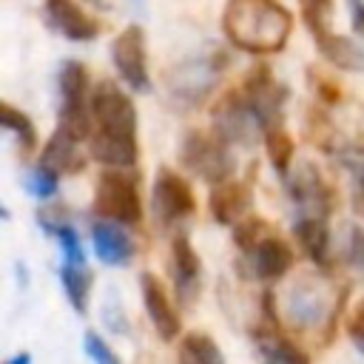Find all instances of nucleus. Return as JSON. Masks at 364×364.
I'll list each match as a JSON object with an SVG mask.
<instances>
[{"mask_svg": "<svg viewBox=\"0 0 364 364\" xmlns=\"http://www.w3.org/2000/svg\"><path fill=\"white\" fill-rule=\"evenodd\" d=\"M82 344H85V355H88L94 364H122L119 355L105 344V338H102L100 333L88 330L85 338H82Z\"/></svg>", "mask_w": 364, "mask_h": 364, "instance_id": "bb28decb", "label": "nucleus"}, {"mask_svg": "<svg viewBox=\"0 0 364 364\" xmlns=\"http://www.w3.org/2000/svg\"><path fill=\"white\" fill-rule=\"evenodd\" d=\"M91 156L105 168L131 171L136 165V108L114 82H100L91 94Z\"/></svg>", "mask_w": 364, "mask_h": 364, "instance_id": "f257e3e1", "label": "nucleus"}, {"mask_svg": "<svg viewBox=\"0 0 364 364\" xmlns=\"http://www.w3.org/2000/svg\"><path fill=\"white\" fill-rule=\"evenodd\" d=\"M6 364H31V355H28V353H17V355H11Z\"/></svg>", "mask_w": 364, "mask_h": 364, "instance_id": "473e14b6", "label": "nucleus"}, {"mask_svg": "<svg viewBox=\"0 0 364 364\" xmlns=\"http://www.w3.org/2000/svg\"><path fill=\"white\" fill-rule=\"evenodd\" d=\"M3 128L17 136V142H20L23 151L37 148V128H34L31 117L23 114V111H17L11 102H3Z\"/></svg>", "mask_w": 364, "mask_h": 364, "instance_id": "b1692460", "label": "nucleus"}, {"mask_svg": "<svg viewBox=\"0 0 364 364\" xmlns=\"http://www.w3.org/2000/svg\"><path fill=\"white\" fill-rule=\"evenodd\" d=\"M179 364H225V358L210 336L188 333L179 347Z\"/></svg>", "mask_w": 364, "mask_h": 364, "instance_id": "4be33fe9", "label": "nucleus"}, {"mask_svg": "<svg viewBox=\"0 0 364 364\" xmlns=\"http://www.w3.org/2000/svg\"><path fill=\"white\" fill-rule=\"evenodd\" d=\"M213 128L216 134L230 145H253L259 139H264L267 125L259 117V111L253 108V102L247 100V94L230 91L225 94L216 105H213Z\"/></svg>", "mask_w": 364, "mask_h": 364, "instance_id": "7ed1b4c3", "label": "nucleus"}, {"mask_svg": "<svg viewBox=\"0 0 364 364\" xmlns=\"http://www.w3.org/2000/svg\"><path fill=\"white\" fill-rule=\"evenodd\" d=\"M350 336L364 347V299L358 301V307L350 316Z\"/></svg>", "mask_w": 364, "mask_h": 364, "instance_id": "cd10ccee", "label": "nucleus"}, {"mask_svg": "<svg viewBox=\"0 0 364 364\" xmlns=\"http://www.w3.org/2000/svg\"><path fill=\"white\" fill-rule=\"evenodd\" d=\"M304 23L313 34V43L316 48L338 68L344 71H364V48L344 37V34H336L330 28V14H304Z\"/></svg>", "mask_w": 364, "mask_h": 364, "instance_id": "1a4fd4ad", "label": "nucleus"}, {"mask_svg": "<svg viewBox=\"0 0 364 364\" xmlns=\"http://www.w3.org/2000/svg\"><path fill=\"white\" fill-rule=\"evenodd\" d=\"M60 279H63V290H65L71 307H74L77 313H85V307H88V293H91V276H88L85 264L63 262Z\"/></svg>", "mask_w": 364, "mask_h": 364, "instance_id": "412c9836", "label": "nucleus"}, {"mask_svg": "<svg viewBox=\"0 0 364 364\" xmlns=\"http://www.w3.org/2000/svg\"><path fill=\"white\" fill-rule=\"evenodd\" d=\"M301 3V14H330L333 0H299Z\"/></svg>", "mask_w": 364, "mask_h": 364, "instance_id": "7c9ffc66", "label": "nucleus"}, {"mask_svg": "<svg viewBox=\"0 0 364 364\" xmlns=\"http://www.w3.org/2000/svg\"><path fill=\"white\" fill-rule=\"evenodd\" d=\"M338 304H341V296H330L327 287L310 276L299 279L287 290V318L290 324L304 330L321 327L327 318L333 321L338 313Z\"/></svg>", "mask_w": 364, "mask_h": 364, "instance_id": "423d86ee", "label": "nucleus"}, {"mask_svg": "<svg viewBox=\"0 0 364 364\" xmlns=\"http://www.w3.org/2000/svg\"><path fill=\"white\" fill-rule=\"evenodd\" d=\"M247 256H250V264H253L256 279H262V282H276V279H282L293 267V250L276 233H270L267 239H262Z\"/></svg>", "mask_w": 364, "mask_h": 364, "instance_id": "f3484780", "label": "nucleus"}, {"mask_svg": "<svg viewBox=\"0 0 364 364\" xmlns=\"http://www.w3.org/2000/svg\"><path fill=\"white\" fill-rule=\"evenodd\" d=\"M222 31L239 51L276 54L290 40L293 14L279 0H228Z\"/></svg>", "mask_w": 364, "mask_h": 364, "instance_id": "f03ea898", "label": "nucleus"}, {"mask_svg": "<svg viewBox=\"0 0 364 364\" xmlns=\"http://www.w3.org/2000/svg\"><path fill=\"white\" fill-rule=\"evenodd\" d=\"M347 165L353 168V176H355V188H358V196H364V154H358V159H347Z\"/></svg>", "mask_w": 364, "mask_h": 364, "instance_id": "2f4dec72", "label": "nucleus"}, {"mask_svg": "<svg viewBox=\"0 0 364 364\" xmlns=\"http://www.w3.org/2000/svg\"><path fill=\"white\" fill-rule=\"evenodd\" d=\"M350 9V26L355 34H364V0H347Z\"/></svg>", "mask_w": 364, "mask_h": 364, "instance_id": "c85d7f7f", "label": "nucleus"}, {"mask_svg": "<svg viewBox=\"0 0 364 364\" xmlns=\"http://www.w3.org/2000/svg\"><path fill=\"white\" fill-rule=\"evenodd\" d=\"M273 230H270V225L264 222V219H259V216H253V213H247L242 222H236L233 225V242H236V247H242L245 253H250L262 239H267Z\"/></svg>", "mask_w": 364, "mask_h": 364, "instance_id": "393cba45", "label": "nucleus"}, {"mask_svg": "<svg viewBox=\"0 0 364 364\" xmlns=\"http://www.w3.org/2000/svg\"><path fill=\"white\" fill-rule=\"evenodd\" d=\"M77 142L80 139H74L71 134H65V131L57 128L51 134V139L46 142L43 154H40V165L48 168V171H54L57 176L60 173H80L85 168V154L77 148Z\"/></svg>", "mask_w": 364, "mask_h": 364, "instance_id": "6ab92c4d", "label": "nucleus"}, {"mask_svg": "<svg viewBox=\"0 0 364 364\" xmlns=\"http://www.w3.org/2000/svg\"><path fill=\"white\" fill-rule=\"evenodd\" d=\"M287 188L293 202L301 208L304 216H327L330 210V188L321 182L318 171L310 162H301L296 168H290L287 173Z\"/></svg>", "mask_w": 364, "mask_h": 364, "instance_id": "f8f14e48", "label": "nucleus"}, {"mask_svg": "<svg viewBox=\"0 0 364 364\" xmlns=\"http://www.w3.org/2000/svg\"><path fill=\"white\" fill-rule=\"evenodd\" d=\"M91 245H94L97 259L105 262V264L125 267L134 259V242L119 228V222H108V219L94 222V228H91Z\"/></svg>", "mask_w": 364, "mask_h": 364, "instance_id": "dca6fc26", "label": "nucleus"}, {"mask_svg": "<svg viewBox=\"0 0 364 364\" xmlns=\"http://www.w3.org/2000/svg\"><path fill=\"white\" fill-rule=\"evenodd\" d=\"M256 350L262 364H310L307 353H301L287 336L279 333L276 316L270 310V293H264V321L256 327Z\"/></svg>", "mask_w": 364, "mask_h": 364, "instance_id": "9b49d317", "label": "nucleus"}, {"mask_svg": "<svg viewBox=\"0 0 364 364\" xmlns=\"http://www.w3.org/2000/svg\"><path fill=\"white\" fill-rule=\"evenodd\" d=\"M26 188H28L31 196H37V199H48V196L57 193V188H60V176H57L54 171L43 168V165H37V168L26 176Z\"/></svg>", "mask_w": 364, "mask_h": 364, "instance_id": "a878e982", "label": "nucleus"}, {"mask_svg": "<svg viewBox=\"0 0 364 364\" xmlns=\"http://www.w3.org/2000/svg\"><path fill=\"white\" fill-rule=\"evenodd\" d=\"M264 148H267V159H270V165H273L282 176H287V173H290L293 154H296V145H293L290 134H287L282 125L270 128V131L264 134Z\"/></svg>", "mask_w": 364, "mask_h": 364, "instance_id": "5701e85b", "label": "nucleus"}, {"mask_svg": "<svg viewBox=\"0 0 364 364\" xmlns=\"http://www.w3.org/2000/svg\"><path fill=\"white\" fill-rule=\"evenodd\" d=\"M111 60L119 71V77L139 94L151 91V74H148V57H145V34L139 26H128L117 34L111 46Z\"/></svg>", "mask_w": 364, "mask_h": 364, "instance_id": "0eeeda50", "label": "nucleus"}, {"mask_svg": "<svg viewBox=\"0 0 364 364\" xmlns=\"http://www.w3.org/2000/svg\"><path fill=\"white\" fill-rule=\"evenodd\" d=\"M225 60H193V63H185L176 68V74H171L168 80V88H171V97L173 100H182L185 105H199L208 91L216 85L219 80V71H222Z\"/></svg>", "mask_w": 364, "mask_h": 364, "instance_id": "9d476101", "label": "nucleus"}, {"mask_svg": "<svg viewBox=\"0 0 364 364\" xmlns=\"http://www.w3.org/2000/svg\"><path fill=\"white\" fill-rule=\"evenodd\" d=\"M293 236L299 239L301 250L316 262V264H327V253H330V233L324 225V216H299L293 225Z\"/></svg>", "mask_w": 364, "mask_h": 364, "instance_id": "aec40b11", "label": "nucleus"}, {"mask_svg": "<svg viewBox=\"0 0 364 364\" xmlns=\"http://www.w3.org/2000/svg\"><path fill=\"white\" fill-rule=\"evenodd\" d=\"M94 213L108 222L136 225L142 219V205L136 193V179L122 168H111L100 176L94 193Z\"/></svg>", "mask_w": 364, "mask_h": 364, "instance_id": "39448f33", "label": "nucleus"}, {"mask_svg": "<svg viewBox=\"0 0 364 364\" xmlns=\"http://www.w3.org/2000/svg\"><path fill=\"white\" fill-rule=\"evenodd\" d=\"M151 205H154V213L162 225H171V222H179L185 216L193 213L196 208V199H193V191L191 185L171 168H159L156 179H154V193H151Z\"/></svg>", "mask_w": 364, "mask_h": 364, "instance_id": "6e6552de", "label": "nucleus"}, {"mask_svg": "<svg viewBox=\"0 0 364 364\" xmlns=\"http://www.w3.org/2000/svg\"><path fill=\"white\" fill-rule=\"evenodd\" d=\"M250 202H253V191L245 182H233V179L213 185L210 199H208L210 213H213V219L219 225H236V222H242L247 216V210H250Z\"/></svg>", "mask_w": 364, "mask_h": 364, "instance_id": "2eb2a0df", "label": "nucleus"}, {"mask_svg": "<svg viewBox=\"0 0 364 364\" xmlns=\"http://www.w3.org/2000/svg\"><path fill=\"white\" fill-rule=\"evenodd\" d=\"M171 259H173V282L182 304H191L199 293V279H202V264L199 256L191 245L188 236H176L171 245Z\"/></svg>", "mask_w": 364, "mask_h": 364, "instance_id": "a211bd4d", "label": "nucleus"}, {"mask_svg": "<svg viewBox=\"0 0 364 364\" xmlns=\"http://www.w3.org/2000/svg\"><path fill=\"white\" fill-rule=\"evenodd\" d=\"M179 162L210 185L228 182L233 176V168H236V162L228 151V142L219 134L213 136V134H202V131H191L182 139Z\"/></svg>", "mask_w": 364, "mask_h": 364, "instance_id": "20e7f679", "label": "nucleus"}, {"mask_svg": "<svg viewBox=\"0 0 364 364\" xmlns=\"http://www.w3.org/2000/svg\"><path fill=\"white\" fill-rule=\"evenodd\" d=\"M139 287H142L145 313H148V318H151L156 336H159L162 341H173V338L179 336L182 324H179L176 310L171 307V299H168L162 282H159L154 273H142V276H139Z\"/></svg>", "mask_w": 364, "mask_h": 364, "instance_id": "ddd939ff", "label": "nucleus"}, {"mask_svg": "<svg viewBox=\"0 0 364 364\" xmlns=\"http://www.w3.org/2000/svg\"><path fill=\"white\" fill-rule=\"evenodd\" d=\"M313 88H316V94H318L324 102H336V100H338V88H336L327 77H316V80H313Z\"/></svg>", "mask_w": 364, "mask_h": 364, "instance_id": "c756f323", "label": "nucleus"}, {"mask_svg": "<svg viewBox=\"0 0 364 364\" xmlns=\"http://www.w3.org/2000/svg\"><path fill=\"white\" fill-rule=\"evenodd\" d=\"M46 17L51 28H57L63 37L77 43H88L100 34L97 20H91L74 0H46Z\"/></svg>", "mask_w": 364, "mask_h": 364, "instance_id": "4468645a", "label": "nucleus"}]
</instances>
